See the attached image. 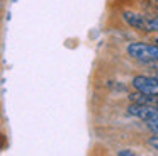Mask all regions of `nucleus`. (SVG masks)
Returning a JSON list of instances; mask_svg holds the SVG:
<instances>
[{"instance_id": "obj_9", "label": "nucleus", "mask_w": 158, "mask_h": 156, "mask_svg": "<svg viewBox=\"0 0 158 156\" xmlns=\"http://www.w3.org/2000/svg\"><path fill=\"white\" fill-rule=\"evenodd\" d=\"M153 105H155V107L158 109V98H156V100H155V104H153Z\"/></svg>"}, {"instance_id": "obj_5", "label": "nucleus", "mask_w": 158, "mask_h": 156, "mask_svg": "<svg viewBox=\"0 0 158 156\" xmlns=\"http://www.w3.org/2000/svg\"><path fill=\"white\" fill-rule=\"evenodd\" d=\"M148 129L150 131H153L155 134H158V119H155V121H148Z\"/></svg>"}, {"instance_id": "obj_3", "label": "nucleus", "mask_w": 158, "mask_h": 156, "mask_svg": "<svg viewBox=\"0 0 158 156\" xmlns=\"http://www.w3.org/2000/svg\"><path fill=\"white\" fill-rule=\"evenodd\" d=\"M127 114L148 122L153 121V119H158V109L151 104H131L127 107Z\"/></svg>"}, {"instance_id": "obj_10", "label": "nucleus", "mask_w": 158, "mask_h": 156, "mask_svg": "<svg viewBox=\"0 0 158 156\" xmlns=\"http://www.w3.org/2000/svg\"><path fill=\"white\" fill-rule=\"evenodd\" d=\"M155 43H156V44H158V39H156V41H155Z\"/></svg>"}, {"instance_id": "obj_6", "label": "nucleus", "mask_w": 158, "mask_h": 156, "mask_svg": "<svg viewBox=\"0 0 158 156\" xmlns=\"http://www.w3.org/2000/svg\"><path fill=\"white\" fill-rule=\"evenodd\" d=\"M148 144H150L151 148L155 149V151H158V134H155L153 138H150V139H148Z\"/></svg>"}, {"instance_id": "obj_2", "label": "nucleus", "mask_w": 158, "mask_h": 156, "mask_svg": "<svg viewBox=\"0 0 158 156\" xmlns=\"http://www.w3.org/2000/svg\"><path fill=\"white\" fill-rule=\"evenodd\" d=\"M133 87L136 90L143 92L146 95L158 98V76H144V75H138L133 78Z\"/></svg>"}, {"instance_id": "obj_8", "label": "nucleus", "mask_w": 158, "mask_h": 156, "mask_svg": "<svg viewBox=\"0 0 158 156\" xmlns=\"http://www.w3.org/2000/svg\"><path fill=\"white\" fill-rule=\"evenodd\" d=\"M151 26H153V31H158V17L151 19Z\"/></svg>"}, {"instance_id": "obj_4", "label": "nucleus", "mask_w": 158, "mask_h": 156, "mask_svg": "<svg viewBox=\"0 0 158 156\" xmlns=\"http://www.w3.org/2000/svg\"><path fill=\"white\" fill-rule=\"evenodd\" d=\"M123 19L127 26H131L133 29L138 31H144V32H150L153 31V26H151V19L144 17L143 14H138V12H124L123 14Z\"/></svg>"}, {"instance_id": "obj_12", "label": "nucleus", "mask_w": 158, "mask_h": 156, "mask_svg": "<svg viewBox=\"0 0 158 156\" xmlns=\"http://www.w3.org/2000/svg\"><path fill=\"white\" fill-rule=\"evenodd\" d=\"M156 76H158V71H156Z\"/></svg>"}, {"instance_id": "obj_7", "label": "nucleus", "mask_w": 158, "mask_h": 156, "mask_svg": "<svg viewBox=\"0 0 158 156\" xmlns=\"http://www.w3.org/2000/svg\"><path fill=\"white\" fill-rule=\"evenodd\" d=\"M117 156H134V151H131V149H121V151H117Z\"/></svg>"}, {"instance_id": "obj_11", "label": "nucleus", "mask_w": 158, "mask_h": 156, "mask_svg": "<svg viewBox=\"0 0 158 156\" xmlns=\"http://www.w3.org/2000/svg\"><path fill=\"white\" fill-rule=\"evenodd\" d=\"M155 2H156V3H158V0H155Z\"/></svg>"}, {"instance_id": "obj_1", "label": "nucleus", "mask_w": 158, "mask_h": 156, "mask_svg": "<svg viewBox=\"0 0 158 156\" xmlns=\"http://www.w3.org/2000/svg\"><path fill=\"white\" fill-rule=\"evenodd\" d=\"M127 54L134 60L144 61H156L158 60V44H146V43H131L127 46Z\"/></svg>"}]
</instances>
